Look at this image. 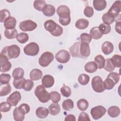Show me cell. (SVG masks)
<instances>
[{"label": "cell", "instance_id": "cell-1", "mask_svg": "<svg viewBox=\"0 0 121 121\" xmlns=\"http://www.w3.org/2000/svg\"><path fill=\"white\" fill-rule=\"evenodd\" d=\"M20 49L17 45L13 44L4 47L0 54L6 56L9 59L17 58L20 55Z\"/></svg>", "mask_w": 121, "mask_h": 121}, {"label": "cell", "instance_id": "cell-2", "mask_svg": "<svg viewBox=\"0 0 121 121\" xmlns=\"http://www.w3.org/2000/svg\"><path fill=\"white\" fill-rule=\"evenodd\" d=\"M35 95L39 101L42 103H47L50 99V94L43 85H39L36 86L35 90Z\"/></svg>", "mask_w": 121, "mask_h": 121}, {"label": "cell", "instance_id": "cell-3", "mask_svg": "<svg viewBox=\"0 0 121 121\" xmlns=\"http://www.w3.org/2000/svg\"><path fill=\"white\" fill-rule=\"evenodd\" d=\"M53 54L49 52H43L39 59V64L43 67H47L53 60Z\"/></svg>", "mask_w": 121, "mask_h": 121}, {"label": "cell", "instance_id": "cell-4", "mask_svg": "<svg viewBox=\"0 0 121 121\" xmlns=\"http://www.w3.org/2000/svg\"><path fill=\"white\" fill-rule=\"evenodd\" d=\"M91 85L93 90L95 92L102 93L105 90L103 80L99 76H95L92 78Z\"/></svg>", "mask_w": 121, "mask_h": 121}, {"label": "cell", "instance_id": "cell-5", "mask_svg": "<svg viewBox=\"0 0 121 121\" xmlns=\"http://www.w3.org/2000/svg\"><path fill=\"white\" fill-rule=\"evenodd\" d=\"M39 52V47L37 43L32 42L26 45L24 48V52L25 54L34 56L36 55Z\"/></svg>", "mask_w": 121, "mask_h": 121}, {"label": "cell", "instance_id": "cell-6", "mask_svg": "<svg viewBox=\"0 0 121 121\" xmlns=\"http://www.w3.org/2000/svg\"><path fill=\"white\" fill-rule=\"evenodd\" d=\"M106 109L102 105L96 106L93 107L90 111L92 118L95 120L100 119L106 113Z\"/></svg>", "mask_w": 121, "mask_h": 121}, {"label": "cell", "instance_id": "cell-7", "mask_svg": "<svg viewBox=\"0 0 121 121\" xmlns=\"http://www.w3.org/2000/svg\"><path fill=\"white\" fill-rule=\"evenodd\" d=\"M57 14L59 17V20L71 18L70 11L69 8L66 5H60L57 9Z\"/></svg>", "mask_w": 121, "mask_h": 121}, {"label": "cell", "instance_id": "cell-8", "mask_svg": "<svg viewBox=\"0 0 121 121\" xmlns=\"http://www.w3.org/2000/svg\"><path fill=\"white\" fill-rule=\"evenodd\" d=\"M37 24L31 20H26L22 21L19 25V28L23 31H32L37 27Z\"/></svg>", "mask_w": 121, "mask_h": 121}, {"label": "cell", "instance_id": "cell-9", "mask_svg": "<svg viewBox=\"0 0 121 121\" xmlns=\"http://www.w3.org/2000/svg\"><path fill=\"white\" fill-rule=\"evenodd\" d=\"M70 58V55L68 51L65 50L59 51L55 54L56 60L60 63H65L68 62Z\"/></svg>", "mask_w": 121, "mask_h": 121}, {"label": "cell", "instance_id": "cell-10", "mask_svg": "<svg viewBox=\"0 0 121 121\" xmlns=\"http://www.w3.org/2000/svg\"><path fill=\"white\" fill-rule=\"evenodd\" d=\"M121 11V1L116 0L112 4L111 7L108 10L107 13L115 18L120 15Z\"/></svg>", "mask_w": 121, "mask_h": 121}, {"label": "cell", "instance_id": "cell-11", "mask_svg": "<svg viewBox=\"0 0 121 121\" xmlns=\"http://www.w3.org/2000/svg\"><path fill=\"white\" fill-rule=\"evenodd\" d=\"M9 59L5 55L0 54V72H5L9 71L11 68V63L9 61Z\"/></svg>", "mask_w": 121, "mask_h": 121}, {"label": "cell", "instance_id": "cell-12", "mask_svg": "<svg viewBox=\"0 0 121 121\" xmlns=\"http://www.w3.org/2000/svg\"><path fill=\"white\" fill-rule=\"evenodd\" d=\"M21 99V94L18 91H15L13 92L7 98V101L9 102L12 106H17L18 103Z\"/></svg>", "mask_w": 121, "mask_h": 121}, {"label": "cell", "instance_id": "cell-13", "mask_svg": "<svg viewBox=\"0 0 121 121\" xmlns=\"http://www.w3.org/2000/svg\"><path fill=\"white\" fill-rule=\"evenodd\" d=\"M80 42H77L75 43L69 48V52L73 57L81 58L83 57L81 55L80 53Z\"/></svg>", "mask_w": 121, "mask_h": 121}, {"label": "cell", "instance_id": "cell-14", "mask_svg": "<svg viewBox=\"0 0 121 121\" xmlns=\"http://www.w3.org/2000/svg\"><path fill=\"white\" fill-rule=\"evenodd\" d=\"M42 83L46 88L51 87L54 85V78L50 75H45L42 79Z\"/></svg>", "mask_w": 121, "mask_h": 121}, {"label": "cell", "instance_id": "cell-15", "mask_svg": "<svg viewBox=\"0 0 121 121\" xmlns=\"http://www.w3.org/2000/svg\"><path fill=\"white\" fill-rule=\"evenodd\" d=\"M101 49L104 54L109 55L113 52L114 46L112 43L109 41H105L102 44Z\"/></svg>", "mask_w": 121, "mask_h": 121}, {"label": "cell", "instance_id": "cell-16", "mask_svg": "<svg viewBox=\"0 0 121 121\" xmlns=\"http://www.w3.org/2000/svg\"><path fill=\"white\" fill-rule=\"evenodd\" d=\"M80 53L83 57H87L90 54L89 45L86 43H81L80 45Z\"/></svg>", "mask_w": 121, "mask_h": 121}, {"label": "cell", "instance_id": "cell-17", "mask_svg": "<svg viewBox=\"0 0 121 121\" xmlns=\"http://www.w3.org/2000/svg\"><path fill=\"white\" fill-rule=\"evenodd\" d=\"M93 7L97 11H102L105 9L107 6L106 1L104 0H94Z\"/></svg>", "mask_w": 121, "mask_h": 121}, {"label": "cell", "instance_id": "cell-18", "mask_svg": "<svg viewBox=\"0 0 121 121\" xmlns=\"http://www.w3.org/2000/svg\"><path fill=\"white\" fill-rule=\"evenodd\" d=\"M17 24L16 18L12 17L8 18L4 22V26L6 29H14Z\"/></svg>", "mask_w": 121, "mask_h": 121}, {"label": "cell", "instance_id": "cell-19", "mask_svg": "<svg viewBox=\"0 0 121 121\" xmlns=\"http://www.w3.org/2000/svg\"><path fill=\"white\" fill-rule=\"evenodd\" d=\"M43 14L47 17H52L55 14V8L51 4H46L43 10Z\"/></svg>", "mask_w": 121, "mask_h": 121}, {"label": "cell", "instance_id": "cell-20", "mask_svg": "<svg viewBox=\"0 0 121 121\" xmlns=\"http://www.w3.org/2000/svg\"><path fill=\"white\" fill-rule=\"evenodd\" d=\"M49 113L48 109L43 107H39L35 111L36 116L40 119H43L47 117Z\"/></svg>", "mask_w": 121, "mask_h": 121}, {"label": "cell", "instance_id": "cell-21", "mask_svg": "<svg viewBox=\"0 0 121 121\" xmlns=\"http://www.w3.org/2000/svg\"><path fill=\"white\" fill-rule=\"evenodd\" d=\"M43 76L42 71L37 69H33L30 73V78L32 80H38L40 79Z\"/></svg>", "mask_w": 121, "mask_h": 121}, {"label": "cell", "instance_id": "cell-22", "mask_svg": "<svg viewBox=\"0 0 121 121\" xmlns=\"http://www.w3.org/2000/svg\"><path fill=\"white\" fill-rule=\"evenodd\" d=\"M57 24L52 20H48L44 23V27L46 30L50 33L52 32L56 28Z\"/></svg>", "mask_w": 121, "mask_h": 121}, {"label": "cell", "instance_id": "cell-23", "mask_svg": "<svg viewBox=\"0 0 121 121\" xmlns=\"http://www.w3.org/2000/svg\"><path fill=\"white\" fill-rule=\"evenodd\" d=\"M89 23V21L86 19H78L75 23V26L77 28L80 30L85 29L88 27Z\"/></svg>", "mask_w": 121, "mask_h": 121}, {"label": "cell", "instance_id": "cell-24", "mask_svg": "<svg viewBox=\"0 0 121 121\" xmlns=\"http://www.w3.org/2000/svg\"><path fill=\"white\" fill-rule=\"evenodd\" d=\"M84 68L87 72L92 73L97 70L98 67L95 61H89L85 64Z\"/></svg>", "mask_w": 121, "mask_h": 121}, {"label": "cell", "instance_id": "cell-25", "mask_svg": "<svg viewBox=\"0 0 121 121\" xmlns=\"http://www.w3.org/2000/svg\"><path fill=\"white\" fill-rule=\"evenodd\" d=\"M89 35L92 38L95 40L100 39L103 35L99 31L98 26H95L92 28L90 30Z\"/></svg>", "mask_w": 121, "mask_h": 121}, {"label": "cell", "instance_id": "cell-26", "mask_svg": "<svg viewBox=\"0 0 121 121\" xmlns=\"http://www.w3.org/2000/svg\"><path fill=\"white\" fill-rule=\"evenodd\" d=\"M13 117L14 120L16 121H22L25 119V115L21 110H20L18 107H16L13 111Z\"/></svg>", "mask_w": 121, "mask_h": 121}, {"label": "cell", "instance_id": "cell-27", "mask_svg": "<svg viewBox=\"0 0 121 121\" xmlns=\"http://www.w3.org/2000/svg\"><path fill=\"white\" fill-rule=\"evenodd\" d=\"M49 113L52 115H56L59 113L60 111V105L58 103H52L48 107Z\"/></svg>", "mask_w": 121, "mask_h": 121}, {"label": "cell", "instance_id": "cell-28", "mask_svg": "<svg viewBox=\"0 0 121 121\" xmlns=\"http://www.w3.org/2000/svg\"><path fill=\"white\" fill-rule=\"evenodd\" d=\"M108 115L112 118L118 117L120 114V109L117 106H112L110 107L107 110Z\"/></svg>", "mask_w": 121, "mask_h": 121}, {"label": "cell", "instance_id": "cell-29", "mask_svg": "<svg viewBox=\"0 0 121 121\" xmlns=\"http://www.w3.org/2000/svg\"><path fill=\"white\" fill-rule=\"evenodd\" d=\"M11 91V87L9 83L5 85H0V95L3 96L9 94Z\"/></svg>", "mask_w": 121, "mask_h": 121}, {"label": "cell", "instance_id": "cell-30", "mask_svg": "<svg viewBox=\"0 0 121 121\" xmlns=\"http://www.w3.org/2000/svg\"><path fill=\"white\" fill-rule=\"evenodd\" d=\"M17 31L16 29H5L4 31L5 36L9 39H13L17 37Z\"/></svg>", "mask_w": 121, "mask_h": 121}, {"label": "cell", "instance_id": "cell-31", "mask_svg": "<svg viewBox=\"0 0 121 121\" xmlns=\"http://www.w3.org/2000/svg\"><path fill=\"white\" fill-rule=\"evenodd\" d=\"M94 60L99 69H102L104 68L105 64V60L102 55L99 54L96 56Z\"/></svg>", "mask_w": 121, "mask_h": 121}, {"label": "cell", "instance_id": "cell-32", "mask_svg": "<svg viewBox=\"0 0 121 121\" xmlns=\"http://www.w3.org/2000/svg\"><path fill=\"white\" fill-rule=\"evenodd\" d=\"M77 106L78 109L81 111H86L88 107L89 104L87 101L85 99H80L77 102Z\"/></svg>", "mask_w": 121, "mask_h": 121}, {"label": "cell", "instance_id": "cell-33", "mask_svg": "<svg viewBox=\"0 0 121 121\" xmlns=\"http://www.w3.org/2000/svg\"><path fill=\"white\" fill-rule=\"evenodd\" d=\"M24 70L21 68H17L14 69L12 72V77L14 79H20L23 78Z\"/></svg>", "mask_w": 121, "mask_h": 121}, {"label": "cell", "instance_id": "cell-34", "mask_svg": "<svg viewBox=\"0 0 121 121\" xmlns=\"http://www.w3.org/2000/svg\"><path fill=\"white\" fill-rule=\"evenodd\" d=\"M62 107L63 110L65 111H69L74 107L73 101L70 99H66L63 101Z\"/></svg>", "mask_w": 121, "mask_h": 121}, {"label": "cell", "instance_id": "cell-35", "mask_svg": "<svg viewBox=\"0 0 121 121\" xmlns=\"http://www.w3.org/2000/svg\"><path fill=\"white\" fill-rule=\"evenodd\" d=\"M46 2L43 0H36L34 1L33 4L34 8L39 11H43Z\"/></svg>", "mask_w": 121, "mask_h": 121}, {"label": "cell", "instance_id": "cell-36", "mask_svg": "<svg viewBox=\"0 0 121 121\" xmlns=\"http://www.w3.org/2000/svg\"><path fill=\"white\" fill-rule=\"evenodd\" d=\"M78 79L80 84L83 86H85L88 83L90 80V77L88 75L83 73L80 74L78 76Z\"/></svg>", "mask_w": 121, "mask_h": 121}, {"label": "cell", "instance_id": "cell-37", "mask_svg": "<svg viewBox=\"0 0 121 121\" xmlns=\"http://www.w3.org/2000/svg\"><path fill=\"white\" fill-rule=\"evenodd\" d=\"M102 18L104 23L109 25L112 24L115 19L113 17L108 14L107 12L103 15Z\"/></svg>", "mask_w": 121, "mask_h": 121}, {"label": "cell", "instance_id": "cell-38", "mask_svg": "<svg viewBox=\"0 0 121 121\" xmlns=\"http://www.w3.org/2000/svg\"><path fill=\"white\" fill-rule=\"evenodd\" d=\"M98 29L103 35H106L111 32V27L110 25L103 23L99 25Z\"/></svg>", "mask_w": 121, "mask_h": 121}, {"label": "cell", "instance_id": "cell-39", "mask_svg": "<svg viewBox=\"0 0 121 121\" xmlns=\"http://www.w3.org/2000/svg\"><path fill=\"white\" fill-rule=\"evenodd\" d=\"M34 86V84L32 80L26 79L23 84L22 88L26 91H29L32 90Z\"/></svg>", "mask_w": 121, "mask_h": 121}, {"label": "cell", "instance_id": "cell-40", "mask_svg": "<svg viewBox=\"0 0 121 121\" xmlns=\"http://www.w3.org/2000/svg\"><path fill=\"white\" fill-rule=\"evenodd\" d=\"M16 38L19 43H25L28 40L29 36L26 33H20L17 34Z\"/></svg>", "mask_w": 121, "mask_h": 121}, {"label": "cell", "instance_id": "cell-41", "mask_svg": "<svg viewBox=\"0 0 121 121\" xmlns=\"http://www.w3.org/2000/svg\"><path fill=\"white\" fill-rule=\"evenodd\" d=\"M110 60L115 67L120 68L121 67V56L120 55L115 54L110 59Z\"/></svg>", "mask_w": 121, "mask_h": 121}, {"label": "cell", "instance_id": "cell-42", "mask_svg": "<svg viewBox=\"0 0 121 121\" xmlns=\"http://www.w3.org/2000/svg\"><path fill=\"white\" fill-rule=\"evenodd\" d=\"M50 99L54 103H58L61 99L60 94L56 91H52L50 93Z\"/></svg>", "mask_w": 121, "mask_h": 121}, {"label": "cell", "instance_id": "cell-43", "mask_svg": "<svg viewBox=\"0 0 121 121\" xmlns=\"http://www.w3.org/2000/svg\"><path fill=\"white\" fill-rule=\"evenodd\" d=\"M103 85L105 89L111 90L113 88L115 84L111 78H107L103 82Z\"/></svg>", "mask_w": 121, "mask_h": 121}, {"label": "cell", "instance_id": "cell-44", "mask_svg": "<svg viewBox=\"0 0 121 121\" xmlns=\"http://www.w3.org/2000/svg\"><path fill=\"white\" fill-rule=\"evenodd\" d=\"M11 78V76L9 74L3 73L0 75V85H5L9 83Z\"/></svg>", "mask_w": 121, "mask_h": 121}, {"label": "cell", "instance_id": "cell-45", "mask_svg": "<svg viewBox=\"0 0 121 121\" xmlns=\"http://www.w3.org/2000/svg\"><path fill=\"white\" fill-rule=\"evenodd\" d=\"M0 22H4V21L9 17H10V13L9 11L7 9H3L0 10Z\"/></svg>", "mask_w": 121, "mask_h": 121}, {"label": "cell", "instance_id": "cell-46", "mask_svg": "<svg viewBox=\"0 0 121 121\" xmlns=\"http://www.w3.org/2000/svg\"><path fill=\"white\" fill-rule=\"evenodd\" d=\"M11 105L7 101L3 102L0 104V111L1 112H9L11 109Z\"/></svg>", "mask_w": 121, "mask_h": 121}, {"label": "cell", "instance_id": "cell-47", "mask_svg": "<svg viewBox=\"0 0 121 121\" xmlns=\"http://www.w3.org/2000/svg\"><path fill=\"white\" fill-rule=\"evenodd\" d=\"M104 69L109 72H112L115 69V67L113 65L110 59H107L105 60Z\"/></svg>", "mask_w": 121, "mask_h": 121}, {"label": "cell", "instance_id": "cell-48", "mask_svg": "<svg viewBox=\"0 0 121 121\" xmlns=\"http://www.w3.org/2000/svg\"><path fill=\"white\" fill-rule=\"evenodd\" d=\"M26 79L24 78L20 79H14L13 84L14 87L17 89H21L22 88V86Z\"/></svg>", "mask_w": 121, "mask_h": 121}, {"label": "cell", "instance_id": "cell-49", "mask_svg": "<svg viewBox=\"0 0 121 121\" xmlns=\"http://www.w3.org/2000/svg\"><path fill=\"white\" fill-rule=\"evenodd\" d=\"M60 92L62 95L66 97H68L70 96L71 94V89L69 86H64L61 87Z\"/></svg>", "mask_w": 121, "mask_h": 121}, {"label": "cell", "instance_id": "cell-50", "mask_svg": "<svg viewBox=\"0 0 121 121\" xmlns=\"http://www.w3.org/2000/svg\"><path fill=\"white\" fill-rule=\"evenodd\" d=\"M80 38L81 43H86L88 44L90 43L92 39L89 34L86 33L81 34L80 36Z\"/></svg>", "mask_w": 121, "mask_h": 121}, {"label": "cell", "instance_id": "cell-51", "mask_svg": "<svg viewBox=\"0 0 121 121\" xmlns=\"http://www.w3.org/2000/svg\"><path fill=\"white\" fill-rule=\"evenodd\" d=\"M120 74L117 73L112 72L108 75L107 78H111L112 80H113L114 84H116L120 80Z\"/></svg>", "mask_w": 121, "mask_h": 121}, {"label": "cell", "instance_id": "cell-52", "mask_svg": "<svg viewBox=\"0 0 121 121\" xmlns=\"http://www.w3.org/2000/svg\"><path fill=\"white\" fill-rule=\"evenodd\" d=\"M94 9L93 8L90 6H87L85 7L84 10V14L87 17H91L94 15Z\"/></svg>", "mask_w": 121, "mask_h": 121}, {"label": "cell", "instance_id": "cell-53", "mask_svg": "<svg viewBox=\"0 0 121 121\" xmlns=\"http://www.w3.org/2000/svg\"><path fill=\"white\" fill-rule=\"evenodd\" d=\"M63 33V28L59 25L57 24L56 29L51 34L54 36H59Z\"/></svg>", "mask_w": 121, "mask_h": 121}, {"label": "cell", "instance_id": "cell-54", "mask_svg": "<svg viewBox=\"0 0 121 121\" xmlns=\"http://www.w3.org/2000/svg\"><path fill=\"white\" fill-rule=\"evenodd\" d=\"M18 109L21 110L24 113L27 114L28 113L30 110V106H29V105L28 104L24 103L22 104H20L19 107H18Z\"/></svg>", "mask_w": 121, "mask_h": 121}, {"label": "cell", "instance_id": "cell-55", "mask_svg": "<svg viewBox=\"0 0 121 121\" xmlns=\"http://www.w3.org/2000/svg\"><path fill=\"white\" fill-rule=\"evenodd\" d=\"M78 121H90V119L89 115L85 112H81L78 118Z\"/></svg>", "mask_w": 121, "mask_h": 121}, {"label": "cell", "instance_id": "cell-56", "mask_svg": "<svg viewBox=\"0 0 121 121\" xmlns=\"http://www.w3.org/2000/svg\"><path fill=\"white\" fill-rule=\"evenodd\" d=\"M121 20H119V21L116 20V24H115V29L116 31L119 33V34H121Z\"/></svg>", "mask_w": 121, "mask_h": 121}, {"label": "cell", "instance_id": "cell-57", "mask_svg": "<svg viewBox=\"0 0 121 121\" xmlns=\"http://www.w3.org/2000/svg\"><path fill=\"white\" fill-rule=\"evenodd\" d=\"M76 119L75 116L73 114H68L65 118V121H76Z\"/></svg>", "mask_w": 121, "mask_h": 121}]
</instances>
